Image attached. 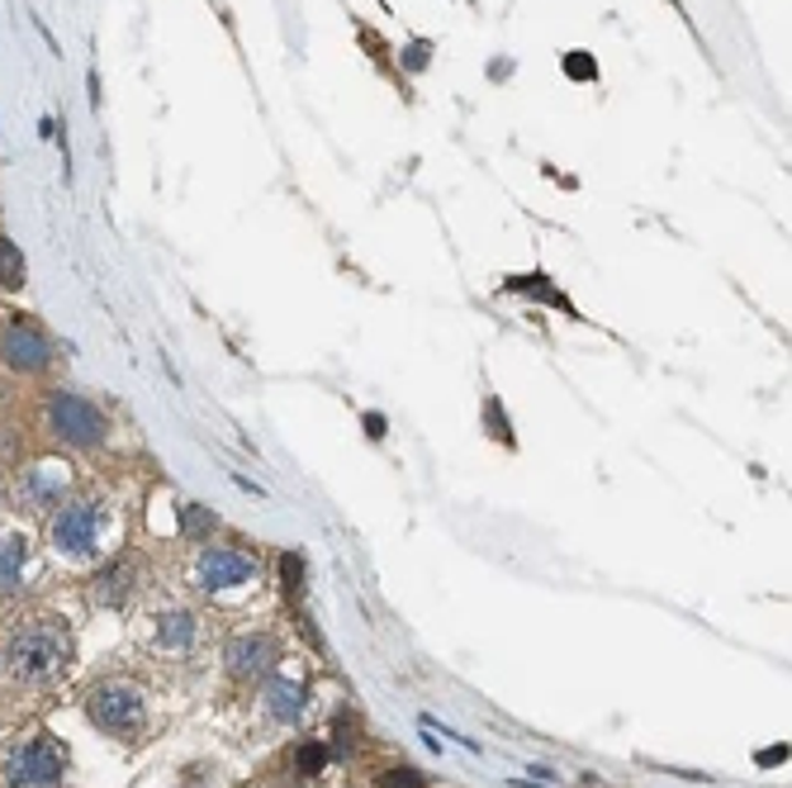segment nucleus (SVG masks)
I'll use <instances>...</instances> for the list:
<instances>
[{
    "label": "nucleus",
    "mask_w": 792,
    "mask_h": 788,
    "mask_svg": "<svg viewBox=\"0 0 792 788\" xmlns=\"http://www.w3.org/2000/svg\"><path fill=\"white\" fill-rule=\"evenodd\" d=\"M181 532H185L190 542L210 537V532H214V513H210V509H200V503H190V509H181Z\"/></svg>",
    "instance_id": "nucleus-15"
},
{
    "label": "nucleus",
    "mask_w": 792,
    "mask_h": 788,
    "mask_svg": "<svg viewBox=\"0 0 792 788\" xmlns=\"http://www.w3.org/2000/svg\"><path fill=\"white\" fill-rule=\"evenodd\" d=\"M72 651H76V641H72L67 622L62 618H34L29 627H20V632L10 637L6 670L20 684H47V680H57V674L72 665Z\"/></svg>",
    "instance_id": "nucleus-1"
},
{
    "label": "nucleus",
    "mask_w": 792,
    "mask_h": 788,
    "mask_svg": "<svg viewBox=\"0 0 792 788\" xmlns=\"http://www.w3.org/2000/svg\"><path fill=\"white\" fill-rule=\"evenodd\" d=\"M138 585V575H133V565L129 561H115V565H105L100 575H95V604H105V608H119L124 598L133 594Z\"/></svg>",
    "instance_id": "nucleus-10"
},
{
    "label": "nucleus",
    "mask_w": 792,
    "mask_h": 788,
    "mask_svg": "<svg viewBox=\"0 0 792 788\" xmlns=\"http://www.w3.org/2000/svg\"><path fill=\"white\" fill-rule=\"evenodd\" d=\"M62 494H67V470L62 466H34V470H24V480H20V503L24 509H57Z\"/></svg>",
    "instance_id": "nucleus-9"
},
{
    "label": "nucleus",
    "mask_w": 792,
    "mask_h": 788,
    "mask_svg": "<svg viewBox=\"0 0 792 788\" xmlns=\"http://www.w3.org/2000/svg\"><path fill=\"white\" fill-rule=\"evenodd\" d=\"M257 575V556L243 546H204L200 561H195V585L204 594H224V589H237Z\"/></svg>",
    "instance_id": "nucleus-6"
},
{
    "label": "nucleus",
    "mask_w": 792,
    "mask_h": 788,
    "mask_svg": "<svg viewBox=\"0 0 792 788\" xmlns=\"http://www.w3.org/2000/svg\"><path fill=\"white\" fill-rule=\"evenodd\" d=\"M779 760H788V746H769L764 755H759V765H779Z\"/></svg>",
    "instance_id": "nucleus-20"
},
{
    "label": "nucleus",
    "mask_w": 792,
    "mask_h": 788,
    "mask_svg": "<svg viewBox=\"0 0 792 788\" xmlns=\"http://www.w3.org/2000/svg\"><path fill=\"white\" fill-rule=\"evenodd\" d=\"M86 717L109 736H133L142 727V693L133 684H95L86 693Z\"/></svg>",
    "instance_id": "nucleus-4"
},
{
    "label": "nucleus",
    "mask_w": 792,
    "mask_h": 788,
    "mask_svg": "<svg viewBox=\"0 0 792 788\" xmlns=\"http://www.w3.org/2000/svg\"><path fill=\"white\" fill-rule=\"evenodd\" d=\"M224 660L237 680H266V674L280 665V641L266 637V632H243V637L228 641Z\"/></svg>",
    "instance_id": "nucleus-8"
},
{
    "label": "nucleus",
    "mask_w": 792,
    "mask_h": 788,
    "mask_svg": "<svg viewBox=\"0 0 792 788\" xmlns=\"http://www.w3.org/2000/svg\"><path fill=\"white\" fill-rule=\"evenodd\" d=\"M280 579H285V594L290 598L304 594V556H299V551H290V556L280 561Z\"/></svg>",
    "instance_id": "nucleus-16"
},
{
    "label": "nucleus",
    "mask_w": 792,
    "mask_h": 788,
    "mask_svg": "<svg viewBox=\"0 0 792 788\" xmlns=\"http://www.w3.org/2000/svg\"><path fill=\"white\" fill-rule=\"evenodd\" d=\"M100 523H105V509L90 499H76V503H62L47 523V537H53L57 556L67 561H86L95 556V542H100Z\"/></svg>",
    "instance_id": "nucleus-3"
},
{
    "label": "nucleus",
    "mask_w": 792,
    "mask_h": 788,
    "mask_svg": "<svg viewBox=\"0 0 792 788\" xmlns=\"http://www.w3.org/2000/svg\"><path fill=\"white\" fill-rule=\"evenodd\" d=\"M323 755H328L323 746H304V750H299V769H304V775H319Z\"/></svg>",
    "instance_id": "nucleus-19"
},
{
    "label": "nucleus",
    "mask_w": 792,
    "mask_h": 788,
    "mask_svg": "<svg viewBox=\"0 0 792 788\" xmlns=\"http://www.w3.org/2000/svg\"><path fill=\"white\" fill-rule=\"evenodd\" d=\"M62 775H67V746L57 736H29L14 741L6 755V784L10 788H57Z\"/></svg>",
    "instance_id": "nucleus-2"
},
{
    "label": "nucleus",
    "mask_w": 792,
    "mask_h": 788,
    "mask_svg": "<svg viewBox=\"0 0 792 788\" xmlns=\"http://www.w3.org/2000/svg\"><path fill=\"white\" fill-rule=\"evenodd\" d=\"M366 433H371V437H385V418H379V414H366Z\"/></svg>",
    "instance_id": "nucleus-21"
},
{
    "label": "nucleus",
    "mask_w": 792,
    "mask_h": 788,
    "mask_svg": "<svg viewBox=\"0 0 792 788\" xmlns=\"http://www.w3.org/2000/svg\"><path fill=\"white\" fill-rule=\"evenodd\" d=\"M513 788H536V784H513Z\"/></svg>",
    "instance_id": "nucleus-22"
},
{
    "label": "nucleus",
    "mask_w": 792,
    "mask_h": 788,
    "mask_svg": "<svg viewBox=\"0 0 792 788\" xmlns=\"http://www.w3.org/2000/svg\"><path fill=\"white\" fill-rule=\"evenodd\" d=\"M379 788H422V775H418V769H408V765H404V769H389V775L379 779Z\"/></svg>",
    "instance_id": "nucleus-18"
},
{
    "label": "nucleus",
    "mask_w": 792,
    "mask_h": 788,
    "mask_svg": "<svg viewBox=\"0 0 792 788\" xmlns=\"http://www.w3.org/2000/svg\"><path fill=\"white\" fill-rule=\"evenodd\" d=\"M266 713L276 722H299V713H304V684L271 680L266 684Z\"/></svg>",
    "instance_id": "nucleus-12"
},
{
    "label": "nucleus",
    "mask_w": 792,
    "mask_h": 788,
    "mask_svg": "<svg viewBox=\"0 0 792 788\" xmlns=\"http://www.w3.org/2000/svg\"><path fill=\"white\" fill-rule=\"evenodd\" d=\"M47 428H53L67 447H95V443H105V418H100V408H95L90 400H82V394H67V390H57L53 400H47Z\"/></svg>",
    "instance_id": "nucleus-5"
},
{
    "label": "nucleus",
    "mask_w": 792,
    "mask_h": 788,
    "mask_svg": "<svg viewBox=\"0 0 792 788\" xmlns=\"http://www.w3.org/2000/svg\"><path fill=\"white\" fill-rule=\"evenodd\" d=\"M0 286H10V290L24 286V257L10 238H0Z\"/></svg>",
    "instance_id": "nucleus-14"
},
{
    "label": "nucleus",
    "mask_w": 792,
    "mask_h": 788,
    "mask_svg": "<svg viewBox=\"0 0 792 788\" xmlns=\"http://www.w3.org/2000/svg\"><path fill=\"white\" fill-rule=\"evenodd\" d=\"M157 637H162L167 651H190V646H195V618H190L185 608L162 613V627H157Z\"/></svg>",
    "instance_id": "nucleus-13"
},
{
    "label": "nucleus",
    "mask_w": 792,
    "mask_h": 788,
    "mask_svg": "<svg viewBox=\"0 0 792 788\" xmlns=\"http://www.w3.org/2000/svg\"><path fill=\"white\" fill-rule=\"evenodd\" d=\"M0 356H6V366H10V371L34 375V371H43L47 361H53V347H47L43 328H39L34 319L14 313V319L6 323V338H0Z\"/></svg>",
    "instance_id": "nucleus-7"
},
{
    "label": "nucleus",
    "mask_w": 792,
    "mask_h": 788,
    "mask_svg": "<svg viewBox=\"0 0 792 788\" xmlns=\"http://www.w3.org/2000/svg\"><path fill=\"white\" fill-rule=\"evenodd\" d=\"M24 561H29V542L20 537V532H6V537H0V594L20 589Z\"/></svg>",
    "instance_id": "nucleus-11"
},
{
    "label": "nucleus",
    "mask_w": 792,
    "mask_h": 788,
    "mask_svg": "<svg viewBox=\"0 0 792 788\" xmlns=\"http://www.w3.org/2000/svg\"><path fill=\"white\" fill-rule=\"evenodd\" d=\"M565 72L575 76V82H589V76H598V67H593L589 53H569V57H565Z\"/></svg>",
    "instance_id": "nucleus-17"
}]
</instances>
